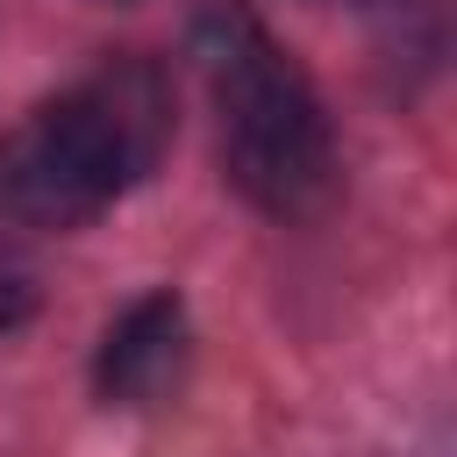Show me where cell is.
Instances as JSON below:
<instances>
[{
    "instance_id": "5b68a950",
    "label": "cell",
    "mask_w": 457,
    "mask_h": 457,
    "mask_svg": "<svg viewBox=\"0 0 457 457\" xmlns=\"http://www.w3.org/2000/svg\"><path fill=\"white\" fill-rule=\"evenodd\" d=\"M321 7H364V0H321Z\"/></svg>"
},
{
    "instance_id": "7a4b0ae2",
    "label": "cell",
    "mask_w": 457,
    "mask_h": 457,
    "mask_svg": "<svg viewBox=\"0 0 457 457\" xmlns=\"http://www.w3.org/2000/svg\"><path fill=\"white\" fill-rule=\"evenodd\" d=\"M193 57L214 93L228 186L278 221L314 214L336 193V136H328V114L307 71L250 14V0H200Z\"/></svg>"
},
{
    "instance_id": "6da1fadb",
    "label": "cell",
    "mask_w": 457,
    "mask_h": 457,
    "mask_svg": "<svg viewBox=\"0 0 457 457\" xmlns=\"http://www.w3.org/2000/svg\"><path fill=\"white\" fill-rule=\"evenodd\" d=\"M171 143V86L150 57H100L71 93L0 136V207L36 228H79L114 207Z\"/></svg>"
},
{
    "instance_id": "3957f363",
    "label": "cell",
    "mask_w": 457,
    "mask_h": 457,
    "mask_svg": "<svg viewBox=\"0 0 457 457\" xmlns=\"http://www.w3.org/2000/svg\"><path fill=\"white\" fill-rule=\"evenodd\" d=\"M193 357V328H186V300L179 293H143L93 357V386L107 407H164L186 378Z\"/></svg>"
},
{
    "instance_id": "277c9868",
    "label": "cell",
    "mask_w": 457,
    "mask_h": 457,
    "mask_svg": "<svg viewBox=\"0 0 457 457\" xmlns=\"http://www.w3.org/2000/svg\"><path fill=\"white\" fill-rule=\"evenodd\" d=\"M29 314H36V264L21 257L14 236H0V328H14Z\"/></svg>"
}]
</instances>
